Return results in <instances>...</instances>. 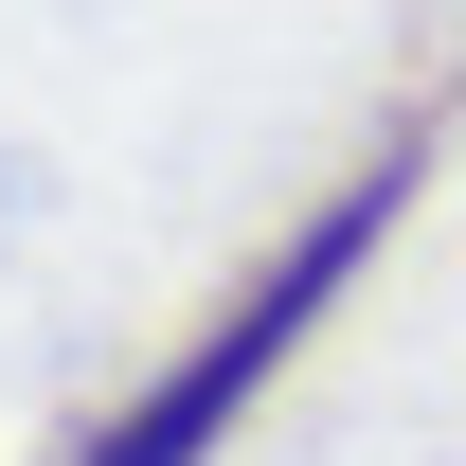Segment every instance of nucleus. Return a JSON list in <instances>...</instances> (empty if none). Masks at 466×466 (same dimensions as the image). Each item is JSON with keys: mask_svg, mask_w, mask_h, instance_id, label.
<instances>
[{"mask_svg": "<svg viewBox=\"0 0 466 466\" xmlns=\"http://www.w3.org/2000/svg\"><path fill=\"white\" fill-rule=\"evenodd\" d=\"M412 162H431V126H395V144H377V162H359V179H341V198H323V216H305L288 251H269V269H251V288H233L216 323L144 377V395H126V412H90L55 466H216V449H233V412L269 395V377L305 359V323L359 288V251L412 216Z\"/></svg>", "mask_w": 466, "mask_h": 466, "instance_id": "f257e3e1", "label": "nucleus"}]
</instances>
